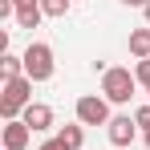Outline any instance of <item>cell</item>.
Instances as JSON below:
<instances>
[{"mask_svg":"<svg viewBox=\"0 0 150 150\" xmlns=\"http://www.w3.org/2000/svg\"><path fill=\"white\" fill-rule=\"evenodd\" d=\"M37 150H69V146H65L61 138H49V142H41V146H37Z\"/></svg>","mask_w":150,"mask_h":150,"instance_id":"cell-16","label":"cell"},{"mask_svg":"<svg viewBox=\"0 0 150 150\" xmlns=\"http://www.w3.org/2000/svg\"><path fill=\"white\" fill-rule=\"evenodd\" d=\"M69 8H73V0H41V12H45V16H53V21H61Z\"/></svg>","mask_w":150,"mask_h":150,"instance_id":"cell-11","label":"cell"},{"mask_svg":"<svg viewBox=\"0 0 150 150\" xmlns=\"http://www.w3.org/2000/svg\"><path fill=\"white\" fill-rule=\"evenodd\" d=\"M25 77L37 85V81H49L53 77V69H57V61H53V45H45V41H33L25 53Z\"/></svg>","mask_w":150,"mask_h":150,"instance_id":"cell-3","label":"cell"},{"mask_svg":"<svg viewBox=\"0 0 150 150\" xmlns=\"http://www.w3.org/2000/svg\"><path fill=\"white\" fill-rule=\"evenodd\" d=\"M134 122H138V130H142V134L150 130V101H146V105H138V110H134Z\"/></svg>","mask_w":150,"mask_h":150,"instance_id":"cell-13","label":"cell"},{"mask_svg":"<svg viewBox=\"0 0 150 150\" xmlns=\"http://www.w3.org/2000/svg\"><path fill=\"white\" fill-rule=\"evenodd\" d=\"M146 150H150V130H146Z\"/></svg>","mask_w":150,"mask_h":150,"instance_id":"cell-19","label":"cell"},{"mask_svg":"<svg viewBox=\"0 0 150 150\" xmlns=\"http://www.w3.org/2000/svg\"><path fill=\"white\" fill-rule=\"evenodd\" d=\"M73 4H77V0H73Z\"/></svg>","mask_w":150,"mask_h":150,"instance_id":"cell-21","label":"cell"},{"mask_svg":"<svg viewBox=\"0 0 150 150\" xmlns=\"http://www.w3.org/2000/svg\"><path fill=\"white\" fill-rule=\"evenodd\" d=\"M134 77H138V85H146V89H150V57L134 65Z\"/></svg>","mask_w":150,"mask_h":150,"instance_id":"cell-14","label":"cell"},{"mask_svg":"<svg viewBox=\"0 0 150 150\" xmlns=\"http://www.w3.org/2000/svg\"><path fill=\"white\" fill-rule=\"evenodd\" d=\"M134 89H138V77L122 69V65H110L105 73H101V98L110 101V105H126V101L134 98Z\"/></svg>","mask_w":150,"mask_h":150,"instance_id":"cell-1","label":"cell"},{"mask_svg":"<svg viewBox=\"0 0 150 150\" xmlns=\"http://www.w3.org/2000/svg\"><path fill=\"white\" fill-rule=\"evenodd\" d=\"M16 4V12H33V8H41V0H12Z\"/></svg>","mask_w":150,"mask_h":150,"instance_id":"cell-15","label":"cell"},{"mask_svg":"<svg viewBox=\"0 0 150 150\" xmlns=\"http://www.w3.org/2000/svg\"><path fill=\"white\" fill-rule=\"evenodd\" d=\"M28 105H33V81H28V77L4 81V89H0V114H4V122L21 118Z\"/></svg>","mask_w":150,"mask_h":150,"instance_id":"cell-2","label":"cell"},{"mask_svg":"<svg viewBox=\"0 0 150 150\" xmlns=\"http://www.w3.org/2000/svg\"><path fill=\"white\" fill-rule=\"evenodd\" d=\"M130 53H134L138 61L150 57V28H134V33H130Z\"/></svg>","mask_w":150,"mask_h":150,"instance_id":"cell-10","label":"cell"},{"mask_svg":"<svg viewBox=\"0 0 150 150\" xmlns=\"http://www.w3.org/2000/svg\"><path fill=\"white\" fill-rule=\"evenodd\" d=\"M21 122H25L33 134H45V130H53V105H45V101H33L25 114H21Z\"/></svg>","mask_w":150,"mask_h":150,"instance_id":"cell-6","label":"cell"},{"mask_svg":"<svg viewBox=\"0 0 150 150\" xmlns=\"http://www.w3.org/2000/svg\"><path fill=\"white\" fill-rule=\"evenodd\" d=\"M73 114H77V122L81 126H110V101L101 98V93H81L73 105Z\"/></svg>","mask_w":150,"mask_h":150,"instance_id":"cell-4","label":"cell"},{"mask_svg":"<svg viewBox=\"0 0 150 150\" xmlns=\"http://www.w3.org/2000/svg\"><path fill=\"white\" fill-rule=\"evenodd\" d=\"M122 4H134V8H146L150 0H122Z\"/></svg>","mask_w":150,"mask_h":150,"instance_id":"cell-17","label":"cell"},{"mask_svg":"<svg viewBox=\"0 0 150 150\" xmlns=\"http://www.w3.org/2000/svg\"><path fill=\"white\" fill-rule=\"evenodd\" d=\"M12 21H16V28H37L41 21H45V12H41V8H33V12H16Z\"/></svg>","mask_w":150,"mask_h":150,"instance_id":"cell-12","label":"cell"},{"mask_svg":"<svg viewBox=\"0 0 150 150\" xmlns=\"http://www.w3.org/2000/svg\"><path fill=\"white\" fill-rule=\"evenodd\" d=\"M146 93H150V89H146Z\"/></svg>","mask_w":150,"mask_h":150,"instance_id":"cell-20","label":"cell"},{"mask_svg":"<svg viewBox=\"0 0 150 150\" xmlns=\"http://www.w3.org/2000/svg\"><path fill=\"white\" fill-rule=\"evenodd\" d=\"M105 134H110L114 150H130V146H134V134H138V122H134L130 114H114L110 126H105Z\"/></svg>","mask_w":150,"mask_h":150,"instance_id":"cell-5","label":"cell"},{"mask_svg":"<svg viewBox=\"0 0 150 150\" xmlns=\"http://www.w3.org/2000/svg\"><path fill=\"white\" fill-rule=\"evenodd\" d=\"M57 138H61V142H65L69 150H81V146H85V130H81V122L61 126V130H57Z\"/></svg>","mask_w":150,"mask_h":150,"instance_id":"cell-9","label":"cell"},{"mask_svg":"<svg viewBox=\"0 0 150 150\" xmlns=\"http://www.w3.org/2000/svg\"><path fill=\"white\" fill-rule=\"evenodd\" d=\"M0 138H4V150H25L28 142H33V130H28L21 118H12V122H4Z\"/></svg>","mask_w":150,"mask_h":150,"instance_id":"cell-7","label":"cell"},{"mask_svg":"<svg viewBox=\"0 0 150 150\" xmlns=\"http://www.w3.org/2000/svg\"><path fill=\"white\" fill-rule=\"evenodd\" d=\"M142 16H146V28H150V4H146V8H142Z\"/></svg>","mask_w":150,"mask_h":150,"instance_id":"cell-18","label":"cell"},{"mask_svg":"<svg viewBox=\"0 0 150 150\" xmlns=\"http://www.w3.org/2000/svg\"><path fill=\"white\" fill-rule=\"evenodd\" d=\"M0 77H4V81L25 77V57H16V53H0Z\"/></svg>","mask_w":150,"mask_h":150,"instance_id":"cell-8","label":"cell"}]
</instances>
